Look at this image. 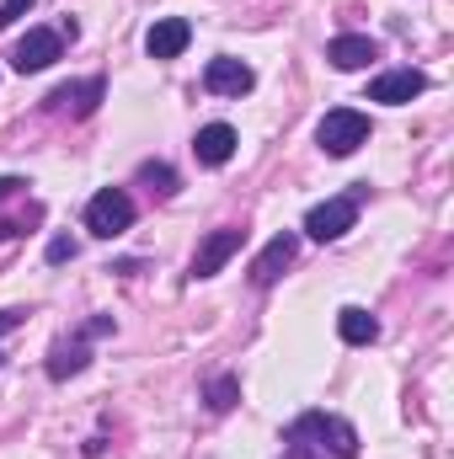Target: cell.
<instances>
[{
	"label": "cell",
	"mask_w": 454,
	"mask_h": 459,
	"mask_svg": "<svg viewBox=\"0 0 454 459\" xmlns=\"http://www.w3.org/2000/svg\"><path fill=\"white\" fill-rule=\"evenodd\" d=\"M235 128L230 123H204L198 128V139H193V155H198V166H225L230 155H235Z\"/></svg>",
	"instance_id": "4fadbf2b"
},
{
	"label": "cell",
	"mask_w": 454,
	"mask_h": 459,
	"mask_svg": "<svg viewBox=\"0 0 454 459\" xmlns=\"http://www.w3.org/2000/svg\"><path fill=\"white\" fill-rule=\"evenodd\" d=\"M337 332L347 347H369L374 337H380V321L369 316V310H358V305H347V310H337Z\"/></svg>",
	"instance_id": "9a60e30c"
},
{
	"label": "cell",
	"mask_w": 454,
	"mask_h": 459,
	"mask_svg": "<svg viewBox=\"0 0 454 459\" xmlns=\"http://www.w3.org/2000/svg\"><path fill=\"white\" fill-rule=\"evenodd\" d=\"M139 182H144L150 193H161V198L177 193V171H171L166 160H144V166H139Z\"/></svg>",
	"instance_id": "2e32d148"
},
{
	"label": "cell",
	"mask_w": 454,
	"mask_h": 459,
	"mask_svg": "<svg viewBox=\"0 0 454 459\" xmlns=\"http://www.w3.org/2000/svg\"><path fill=\"white\" fill-rule=\"evenodd\" d=\"M316 144L327 150V155H353L358 144H369V113H358V108H332V113L316 123Z\"/></svg>",
	"instance_id": "7a4b0ae2"
},
{
	"label": "cell",
	"mask_w": 454,
	"mask_h": 459,
	"mask_svg": "<svg viewBox=\"0 0 454 459\" xmlns=\"http://www.w3.org/2000/svg\"><path fill=\"white\" fill-rule=\"evenodd\" d=\"M235 395H240V385H235V379H214V385H209V411H230V406H235Z\"/></svg>",
	"instance_id": "e0dca14e"
},
{
	"label": "cell",
	"mask_w": 454,
	"mask_h": 459,
	"mask_svg": "<svg viewBox=\"0 0 454 459\" xmlns=\"http://www.w3.org/2000/svg\"><path fill=\"white\" fill-rule=\"evenodd\" d=\"M204 86L214 91V97H246L251 86H257V75H251V65H240V59H209V70H204Z\"/></svg>",
	"instance_id": "ba28073f"
},
{
	"label": "cell",
	"mask_w": 454,
	"mask_h": 459,
	"mask_svg": "<svg viewBox=\"0 0 454 459\" xmlns=\"http://www.w3.org/2000/svg\"><path fill=\"white\" fill-rule=\"evenodd\" d=\"M86 332L75 337V342H54V352H48V379H70V374H81L86 363H92V352H86Z\"/></svg>",
	"instance_id": "5bb4252c"
},
{
	"label": "cell",
	"mask_w": 454,
	"mask_h": 459,
	"mask_svg": "<svg viewBox=\"0 0 454 459\" xmlns=\"http://www.w3.org/2000/svg\"><path fill=\"white\" fill-rule=\"evenodd\" d=\"M284 459H327V455H316L310 444H294V438H289V449H284Z\"/></svg>",
	"instance_id": "44dd1931"
},
{
	"label": "cell",
	"mask_w": 454,
	"mask_h": 459,
	"mask_svg": "<svg viewBox=\"0 0 454 459\" xmlns=\"http://www.w3.org/2000/svg\"><path fill=\"white\" fill-rule=\"evenodd\" d=\"M102 91H108V81L92 75V81H81V86H59V91L48 97V108H54V113H70V117H92L97 102H102Z\"/></svg>",
	"instance_id": "30bf717a"
},
{
	"label": "cell",
	"mask_w": 454,
	"mask_h": 459,
	"mask_svg": "<svg viewBox=\"0 0 454 459\" xmlns=\"http://www.w3.org/2000/svg\"><path fill=\"white\" fill-rule=\"evenodd\" d=\"M358 225V198H327L305 214V235L310 240H342L347 230Z\"/></svg>",
	"instance_id": "5b68a950"
},
{
	"label": "cell",
	"mask_w": 454,
	"mask_h": 459,
	"mask_svg": "<svg viewBox=\"0 0 454 459\" xmlns=\"http://www.w3.org/2000/svg\"><path fill=\"white\" fill-rule=\"evenodd\" d=\"M327 59L337 65V70H363V65H374L380 59V43L374 38H363V32H342L327 43Z\"/></svg>",
	"instance_id": "7c38bea8"
},
{
	"label": "cell",
	"mask_w": 454,
	"mask_h": 459,
	"mask_svg": "<svg viewBox=\"0 0 454 459\" xmlns=\"http://www.w3.org/2000/svg\"><path fill=\"white\" fill-rule=\"evenodd\" d=\"M235 251H240V230H235V225L209 230V235H204V246L193 251V278H214Z\"/></svg>",
	"instance_id": "8992f818"
},
{
	"label": "cell",
	"mask_w": 454,
	"mask_h": 459,
	"mask_svg": "<svg viewBox=\"0 0 454 459\" xmlns=\"http://www.w3.org/2000/svg\"><path fill=\"white\" fill-rule=\"evenodd\" d=\"M22 321H27V310H0V337H5V332H16Z\"/></svg>",
	"instance_id": "ffe728a7"
},
{
	"label": "cell",
	"mask_w": 454,
	"mask_h": 459,
	"mask_svg": "<svg viewBox=\"0 0 454 459\" xmlns=\"http://www.w3.org/2000/svg\"><path fill=\"white\" fill-rule=\"evenodd\" d=\"M289 438L294 444H310L316 455H332V459H353L358 455V433H353V422H342L332 411H305L294 428H289Z\"/></svg>",
	"instance_id": "6da1fadb"
},
{
	"label": "cell",
	"mask_w": 454,
	"mask_h": 459,
	"mask_svg": "<svg viewBox=\"0 0 454 459\" xmlns=\"http://www.w3.org/2000/svg\"><path fill=\"white\" fill-rule=\"evenodd\" d=\"M27 5H32V0H0V27H11V22L27 11Z\"/></svg>",
	"instance_id": "d6986e66"
},
{
	"label": "cell",
	"mask_w": 454,
	"mask_h": 459,
	"mask_svg": "<svg viewBox=\"0 0 454 459\" xmlns=\"http://www.w3.org/2000/svg\"><path fill=\"white\" fill-rule=\"evenodd\" d=\"M65 256H75V240L54 235V240H48V262H65Z\"/></svg>",
	"instance_id": "ac0fdd59"
},
{
	"label": "cell",
	"mask_w": 454,
	"mask_h": 459,
	"mask_svg": "<svg viewBox=\"0 0 454 459\" xmlns=\"http://www.w3.org/2000/svg\"><path fill=\"white\" fill-rule=\"evenodd\" d=\"M128 225H134V198H128L123 187H102V193L86 204V230H92V235L113 240V235H123Z\"/></svg>",
	"instance_id": "3957f363"
},
{
	"label": "cell",
	"mask_w": 454,
	"mask_h": 459,
	"mask_svg": "<svg viewBox=\"0 0 454 459\" xmlns=\"http://www.w3.org/2000/svg\"><path fill=\"white\" fill-rule=\"evenodd\" d=\"M59 54H65V32H54V27H32L27 38H16V48H11V70H16V75H38V70H48Z\"/></svg>",
	"instance_id": "277c9868"
},
{
	"label": "cell",
	"mask_w": 454,
	"mask_h": 459,
	"mask_svg": "<svg viewBox=\"0 0 454 459\" xmlns=\"http://www.w3.org/2000/svg\"><path fill=\"white\" fill-rule=\"evenodd\" d=\"M294 251H300V235H289V230H284V235H273V240L262 246V256L251 262V278H257L262 289H267V283H278V273L294 262Z\"/></svg>",
	"instance_id": "8fae6325"
},
{
	"label": "cell",
	"mask_w": 454,
	"mask_h": 459,
	"mask_svg": "<svg viewBox=\"0 0 454 459\" xmlns=\"http://www.w3.org/2000/svg\"><path fill=\"white\" fill-rule=\"evenodd\" d=\"M188 43H193V27H188L182 16H161V22H150V32H144V54H150V59H177Z\"/></svg>",
	"instance_id": "9c48e42d"
},
{
	"label": "cell",
	"mask_w": 454,
	"mask_h": 459,
	"mask_svg": "<svg viewBox=\"0 0 454 459\" xmlns=\"http://www.w3.org/2000/svg\"><path fill=\"white\" fill-rule=\"evenodd\" d=\"M428 91V75L423 70H390V75H380L374 86H369V102H385V108H406L412 97H423Z\"/></svg>",
	"instance_id": "52a82bcc"
}]
</instances>
